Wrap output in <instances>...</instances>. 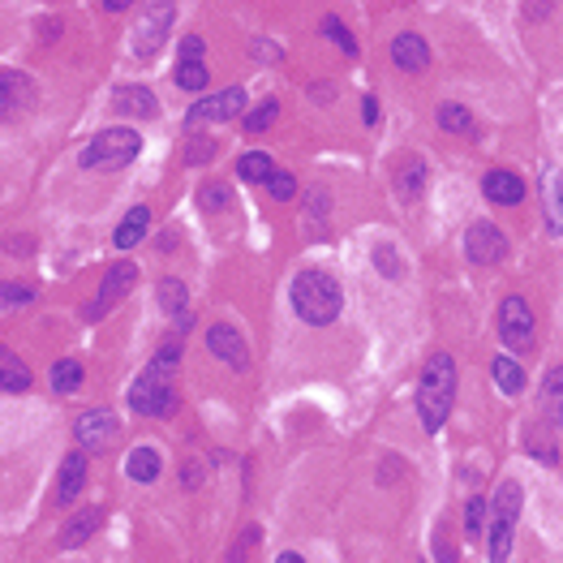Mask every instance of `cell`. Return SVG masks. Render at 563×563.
<instances>
[{"instance_id": "277c9868", "label": "cell", "mask_w": 563, "mask_h": 563, "mask_svg": "<svg viewBox=\"0 0 563 563\" xmlns=\"http://www.w3.org/2000/svg\"><path fill=\"white\" fill-rule=\"evenodd\" d=\"M142 151V138L134 134V129H99V134L82 147V168L91 172H117L125 164H134Z\"/></svg>"}, {"instance_id": "484cf974", "label": "cell", "mask_w": 563, "mask_h": 563, "mask_svg": "<svg viewBox=\"0 0 563 563\" xmlns=\"http://www.w3.org/2000/svg\"><path fill=\"white\" fill-rule=\"evenodd\" d=\"M155 297H160V310L164 314H172V319H185V301H190V293H185V284L177 280V276H164L160 280V288H155Z\"/></svg>"}, {"instance_id": "4316f807", "label": "cell", "mask_w": 563, "mask_h": 563, "mask_svg": "<svg viewBox=\"0 0 563 563\" xmlns=\"http://www.w3.org/2000/svg\"><path fill=\"white\" fill-rule=\"evenodd\" d=\"M82 379H86V370H82V362H74V357H61V362L52 366V392H56V396L78 392Z\"/></svg>"}, {"instance_id": "603a6c76", "label": "cell", "mask_w": 563, "mask_h": 563, "mask_svg": "<svg viewBox=\"0 0 563 563\" xmlns=\"http://www.w3.org/2000/svg\"><path fill=\"white\" fill-rule=\"evenodd\" d=\"M26 387H31V370L18 353H9L0 344V392H26Z\"/></svg>"}, {"instance_id": "3957f363", "label": "cell", "mask_w": 563, "mask_h": 563, "mask_svg": "<svg viewBox=\"0 0 563 563\" xmlns=\"http://www.w3.org/2000/svg\"><path fill=\"white\" fill-rule=\"evenodd\" d=\"M521 508H525V490L521 482H499L490 495V512H486V555L503 563L512 555V538L521 525Z\"/></svg>"}, {"instance_id": "44dd1931", "label": "cell", "mask_w": 563, "mask_h": 563, "mask_svg": "<svg viewBox=\"0 0 563 563\" xmlns=\"http://www.w3.org/2000/svg\"><path fill=\"white\" fill-rule=\"evenodd\" d=\"M426 181H430V172H426V164L422 160H404L400 168H396V194L404 198V202H417L426 194Z\"/></svg>"}, {"instance_id": "2e32d148", "label": "cell", "mask_w": 563, "mask_h": 563, "mask_svg": "<svg viewBox=\"0 0 563 563\" xmlns=\"http://www.w3.org/2000/svg\"><path fill=\"white\" fill-rule=\"evenodd\" d=\"M82 486H86V447H82V452H69L61 460V486H56V503H61V508L78 503Z\"/></svg>"}, {"instance_id": "4dcf8cb0", "label": "cell", "mask_w": 563, "mask_h": 563, "mask_svg": "<svg viewBox=\"0 0 563 563\" xmlns=\"http://www.w3.org/2000/svg\"><path fill=\"white\" fill-rule=\"evenodd\" d=\"M486 512H490V499H482V495H473V499L465 503V538H469V542H482Z\"/></svg>"}, {"instance_id": "30bf717a", "label": "cell", "mask_w": 563, "mask_h": 563, "mask_svg": "<svg viewBox=\"0 0 563 563\" xmlns=\"http://www.w3.org/2000/svg\"><path fill=\"white\" fill-rule=\"evenodd\" d=\"M245 112V91L241 86H224L220 95H202L198 104L185 112V125H207V121H233V117H241Z\"/></svg>"}, {"instance_id": "60d3db41", "label": "cell", "mask_w": 563, "mask_h": 563, "mask_svg": "<svg viewBox=\"0 0 563 563\" xmlns=\"http://www.w3.org/2000/svg\"><path fill=\"white\" fill-rule=\"evenodd\" d=\"M362 121L374 129V125H379V99H374V95H362Z\"/></svg>"}, {"instance_id": "cb8c5ba5", "label": "cell", "mask_w": 563, "mask_h": 563, "mask_svg": "<svg viewBox=\"0 0 563 563\" xmlns=\"http://www.w3.org/2000/svg\"><path fill=\"white\" fill-rule=\"evenodd\" d=\"M542 185H546V224H551V233H563V177L555 168H542Z\"/></svg>"}, {"instance_id": "d6986e66", "label": "cell", "mask_w": 563, "mask_h": 563, "mask_svg": "<svg viewBox=\"0 0 563 563\" xmlns=\"http://www.w3.org/2000/svg\"><path fill=\"white\" fill-rule=\"evenodd\" d=\"M112 108H117L121 117H155V112H160V104H155V95L147 86H121Z\"/></svg>"}, {"instance_id": "4fadbf2b", "label": "cell", "mask_w": 563, "mask_h": 563, "mask_svg": "<svg viewBox=\"0 0 563 563\" xmlns=\"http://www.w3.org/2000/svg\"><path fill=\"white\" fill-rule=\"evenodd\" d=\"M207 349H211V357H220V362L233 366L237 374L250 370V349H245V336L233 323H215L207 331Z\"/></svg>"}, {"instance_id": "7bdbcfd3", "label": "cell", "mask_w": 563, "mask_h": 563, "mask_svg": "<svg viewBox=\"0 0 563 563\" xmlns=\"http://www.w3.org/2000/svg\"><path fill=\"white\" fill-rule=\"evenodd\" d=\"M310 95L319 99V104H331V86H310Z\"/></svg>"}, {"instance_id": "8d00e7d4", "label": "cell", "mask_w": 563, "mask_h": 563, "mask_svg": "<svg viewBox=\"0 0 563 563\" xmlns=\"http://www.w3.org/2000/svg\"><path fill=\"white\" fill-rule=\"evenodd\" d=\"M228 198H233V194H228L224 181H207V185H202V211H224Z\"/></svg>"}, {"instance_id": "1f68e13d", "label": "cell", "mask_w": 563, "mask_h": 563, "mask_svg": "<svg viewBox=\"0 0 563 563\" xmlns=\"http://www.w3.org/2000/svg\"><path fill=\"white\" fill-rule=\"evenodd\" d=\"M439 129H447V134H473V112L460 108V104H443L439 108Z\"/></svg>"}, {"instance_id": "6da1fadb", "label": "cell", "mask_w": 563, "mask_h": 563, "mask_svg": "<svg viewBox=\"0 0 563 563\" xmlns=\"http://www.w3.org/2000/svg\"><path fill=\"white\" fill-rule=\"evenodd\" d=\"M452 404H456V357L435 353L422 366V379H417V417H422L426 435H439Z\"/></svg>"}, {"instance_id": "ffe728a7", "label": "cell", "mask_w": 563, "mask_h": 563, "mask_svg": "<svg viewBox=\"0 0 563 563\" xmlns=\"http://www.w3.org/2000/svg\"><path fill=\"white\" fill-rule=\"evenodd\" d=\"M151 233V207H134L125 215V220L117 224V233H112V245L117 250H134V245Z\"/></svg>"}, {"instance_id": "9a60e30c", "label": "cell", "mask_w": 563, "mask_h": 563, "mask_svg": "<svg viewBox=\"0 0 563 563\" xmlns=\"http://www.w3.org/2000/svg\"><path fill=\"white\" fill-rule=\"evenodd\" d=\"M392 61H396V69H404V74H422V69L430 65V43L422 35L404 31V35L392 39Z\"/></svg>"}, {"instance_id": "836d02e7", "label": "cell", "mask_w": 563, "mask_h": 563, "mask_svg": "<svg viewBox=\"0 0 563 563\" xmlns=\"http://www.w3.org/2000/svg\"><path fill=\"white\" fill-rule=\"evenodd\" d=\"M267 194L276 202H293L297 198V177H293V172H284V168H276L267 177Z\"/></svg>"}, {"instance_id": "7a4b0ae2", "label": "cell", "mask_w": 563, "mask_h": 563, "mask_svg": "<svg viewBox=\"0 0 563 563\" xmlns=\"http://www.w3.org/2000/svg\"><path fill=\"white\" fill-rule=\"evenodd\" d=\"M288 301H293L297 319L310 323V327H327L340 319V306H344V288L331 271H297L293 288H288Z\"/></svg>"}, {"instance_id": "9c48e42d", "label": "cell", "mask_w": 563, "mask_h": 563, "mask_svg": "<svg viewBox=\"0 0 563 563\" xmlns=\"http://www.w3.org/2000/svg\"><path fill=\"white\" fill-rule=\"evenodd\" d=\"M35 99H39V86L31 74H22V69H5L0 74V121H22L35 108Z\"/></svg>"}, {"instance_id": "7c38bea8", "label": "cell", "mask_w": 563, "mask_h": 563, "mask_svg": "<svg viewBox=\"0 0 563 563\" xmlns=\"http://www.w3.org/2000/svg\"><path fill=\"white\" fill-rule=\"evenodd\" d=\"M74 435H78V443L86 447V452H99V447H108L112 439L121 435V422H117V413L112 409H86L74 422Z\"/></svg>"}, {"instance_id": "e575fe53", "label": "cell", "mask_w": 563, "mask_h": 563, "mask_svg": "<svg viewBox=\"0 0 563 563\" xmlns=\"http://www.w3.org/2000/svg\"><path fill=\"white\" fill-rule=\"evenodd\" d=\"M31 301H35V288L0 280V310H18V306H31Z\"/></svg>"}, {"instance_id": "74e56055", "label": "cell", "mask_w": 563, "mask_h": 563, "mask_svg": "<svg viewBox=\"0 0 563 563\" xmlns=\"http://www.w3.org/2000/svg\"><path fill=\"white\" fill-rule=\"evenodd\" d=\"M211 155H215V142H207V138L185 142V164H207Z\"/></svg>"}, {"instance_id": "f1b7e54d", "label": "cell", "mask_w": 563, "mask_h": 563, "mask_svg": "<svg viewBox=\"0 0 563 563\" xmlns=\"http://www.w3.org/2000/svg\"><path fill=\"white\" fill-rule=\"evenodd\" d=\"M172 82H177L181 91L198 95V91H207L211 74H207V65H202V61H181V65H177V74H172Z\"/></svg>"}, {"instance_id": "8992f818", "label": "cell", "mask_w": 563, "mask_h": 563, "mask_svg": "<svg viewBox=\"0 0 563 563\" xmlns=\"http://www.w3.org/2000/svg\"><path fill=\"white\" fill-rule=\"evenodd\" d=\"M499 340L508 344L512 353H529L533 349V310L521 293L499 301Z\"/></svg>"}, {"instance_id": "5bb4252c", "label": "cell", "mask_w": 563, "mask_h": 563, "mask_svg": "<svg viewBox=\"0 0 563 563\" xmlns=\"http://www.w3.org/2000/svg\"><path fill=\"white\" fill-rule=\"evenodd\" d=\"M99 525H104V508H82L74 512L69 521L61 525V533H56V542H61V551H78L82 542H91Z\"/></svg>"}, {"instance_id": "b9f144b4", "label": "cell", "mask_w": 563, "mask_h": 563, "mask_svg": "<svg viewBox=\"0 0 563 563\" xmlns=\"http://www.w3.org/2000/svg\"><path fill=\"white\" fill-rule=\"evenodd\" d=\"M129 5H134V0H104V9H108V13H125Z\"/></svg>"}, {"instance_id": "f546056e", "label": "cell", "mask_w": 563, "mask_h": 563, "mask_svg": "<svg viewBox=\"0 0 563 563\" xmlns=\"http://www.w3.org/2000/svg\"><path fill=\"white\" fill-rule=\"evenodd\" d=\"M280 121V104L276 99H263V104H258L254 112H245V121H241V129L245 134H267L271 125Z\"/></svg>"}, {"instance_id": "d6a6232c", "label": "cell", "mask_w": 563, "mask_h": 563, "mask_svg": "<svg viewBox=\"0 0 563 563\" xmlns=\"http://www.w3.org/2000/svg\"><path fill=\"white\" fill-rule=\"evenodd\" d=\"M374 267H379V276H383V280H400V276H404L400 254H396L387 241H379V245H374Z\"/></svg>"}, {"instance_id": "52a82bcc", "label": "cell", "mask_w": 563, "mask_h": 563, "mask_svg": "<svg viewBox=\"0 0 563 563\" xmlns=\"http://www.w3.org/2000/svg\"><path fill=\"white\" fill-rule=\"evenodd\" d=\"M172 18H177L172 0H155V5L138 18V26H134V56H138V61H151V56L164 48Z\"/></svg>"}, {"instance_id": "f35d334b", "label": "cell", "mask_w": 563, "mask_h": 563, "mask_svg": "<svg viewBox=\"0 0 563 563\" xmlns=\"http://www.w3.org/2000/svg\"><path fill=\"white\" fill-rule=\"evenodd\" d=\"M551 9H555V0H525V22H546L551 18Z\"/></svg>"}, {"instance_id": "ab89813d", "label": "cell", "mask_w": 563, "mask_h": 563, "mask_svg": "<svg viewBox=\"0 0 563 563\" xmlns=\"http://www.w3.org/2000/svg\"><path fill=\"white\" fill-rule=\"evenodd\" d=\"M202 56V39L198 35H185L181 39V61H198Z\"/></svg>"}, {"instance_id": "7402d4cb", "label": "cell", "mask_w": 563, "mask_h": 563, "mask_svg": "<svg viewBox=\"0 0 563 563\" xmlns=\"http://www.w3.org/2000/svg\"><path fill=\"white\" fill-rule=\"evenodd\" d=\"M542 417L555 430L563 426V366L546 370V379H542Z\"/></svg>"}, {"instance_id": "5b68a950", "label": "cell", "mask_w": 563, "mask_h": 563, "mask_svg": "<svg viewBox=\"0 0 563 563\" xmlns=\"http://www.w3.org/2000/svg\"><path fill=\"white\" fill-rule=\"evenodd\" d=\"M129 404H134V413H142V417H172L181 404L177 387H172V370H160L151 362L134 383H129Z\"/></svg>"}, {"instance_id": "d4e9b609", "label": "cell", "mask_w": 563, "mask_h": 563, "mask_svg": "<svg viewBox=\"0 0 563 563\" xmlns=\"http://www.w3.org/2000/svg\"><path fill=\"white\" fill-rule=\"evenodd\" d=\"M490 379H495V387L503 396H521L525 370L516 366V357H495V362H490Z\"/></svg>"}, {"instance_id": "8fae6325", "label": "cell", "mask_w": 563, "mask_h": 563, "mask_svg": "<svg viewBox=\"0 0 563 563\" xmlns=\"http://www.w3.org/2000/svg\"><path fill=\"white\" fill-rule=\"evenodd\" d=\"M138 284V263H129V258H121V263H112L104 271V280H99V297L91 306V319H99V314H108L112 306H121V301L129 297V288Z\"/></svg>"}, {"instance_id": "e0dca14e", "label": "cell", "mask_w": 563, "mask_h": 563, "mask_svg": "<svg viewBox=\"0 0 563 563\" xmlns=\"http://www.w3.org/2000/svg\"><path fill=\"white\" fill-rule=\"evenodd\" d=\"M482 194L490 202H499V207H516V202L525 198V181L516 177V172L495 168V172H486V177H482Z\"/></svg>"}, {"instance_id": "ac0fdd59", "label": "cell", "mask_w": 563, "mask_h": 563, "mask_svg": "<svg viewBox=\"0 0 563 563\" xmlns=\"http://www.w3.org/2000/svg\"><path fill=\"white\" fill-rule=\"evenodd\" d=\"M160 469H164V460L155 447H134V452L125 456V473H129V482H138V486H151L155 478H160Z\"/></svg>"}, {"instance_id": "ba28073f", "label": "cell", "mask_w": 563, "mask_h": 563, "mask_svg": "<svg viewBox=\"0 0 563 563\" xmlns=\"http://www.w3.org/2000/svg\"><path fill=\"white\" fill-rule=\"evenodd\" d=\"M465 258H469L473 267H499L503 258H508V237H503V228L490 224V220L469 224V233H465Z\"/></svg>"}, {"instance_id": "d590c367", "label": "cell", "mask_w": 563, "mask_h": 563, "mask_svg": "<svg viewBox=\"0 0 563 563\" xmlns=\"http://www.w3.org/2000/svg\"><path fill=\"white\" fill-rule=\"evenodd\" d=\"M323 35H327L331 43H340V48L349 52V56H357V39H353L349 26H344V22L336 18V13H331V18H323Z\"/></svg>"}, {"instance_id": "83f0119b", "label": "cell", "mask_w": 563, "mask_h": 563, "mask_svg": "<svg viewBox=\"0 0 563 563\" xmlns=\"http://www.w3.org/2000/svg\"><path fill=\"white\" fill-rule=\"evenodd\" d=\"M237 172H241V181H250V185H267V177L276 172V164H271L267 151H250V155H241V160H237Z\"/></svg>"}]
</instances>
